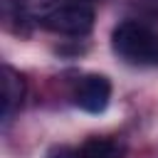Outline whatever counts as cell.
I'll return each instance as SVG.
<instances>
[{"label": "cell", "instance_id": "obj_4", "mask_svg": "<svg viewBox=\"0 0 158 158\" xmlns=\"http://www.w3.org/2000/svg\"><path fill=\"white\" fill-rule=\"evenodd\" d=\"M2 118L10 121L15 109H20L22 104V96H25V81L22 77L12 69V67H5L2 69Z\"/></svg>", "mask_w": 158, "mask_h": 158}, {"label": "cell", "instance_id": "obj_6", "mask_svg": "<svg viewBox=\"0 0 158 158\" xmlns=\"http://www.w3.org/2000/svg\"><path fill=\"white\" fill-rule=\"evenodd\" d=\"M49 158H79V153H74V151H69V148H54L52 153H49Z\"/></svg>", "mask_w": 158, "mask_h": 158}, {"label": "cell", "instance_id": "obj_2", "mask_svg": "<svg viewBox=\"0 0 158 158\" xmlns=\"http://www.w3.org/2000/svg\"><path fill=\"white\" fill-rule=\"evenodd\" d=\"M42 27H47L49 32H57V35L81 37L94 27V10L84 2L59 5L42 17Z\"/></svg>", "mask_w": 158, "mask_h": 158}, {"label": "cell", "instance_id": "obj_3", "mask_svg": "<svg viewBox=\"0 0 158 158\" xmlns=\"http://www.w3.org/2000/svg\"><path fill=\"white\" fill-rule=\"evenodd\" d=\"M111 99V81L104 74H89L74 91V104L86 114H101Z\"/></svg>", "mask_w": 158, "mask_h": 158}, {"label": "cell", "instance_id": "obj_1", "mask_svg": "<svg viewBox=\"0 0 158 158\" xmlns=\"http://www.w3.org/2000/svg\"><path fill=\"white\" fill-rule=\"evenodd\" d=\"M111 47L121 59H126L131 64L158 62V37L146 25L133 22V20H126L114 30Z\"/></svg>", "mask_w": 158, "mask_h": 158}, {"label": "cell", "instance_id": "obj_5", "mask_svg": "<svg viewBox=\"0 0 158 158\" xmlns=\"http://www.w3.org/2000/svg\"><path fill=\"white\" fill-rule=\"evenodd\" d=\"M79 158H123V151L118 143L109 138H89L81 146Z\"/></svg>", "mask_w": 158, "mask_h": 158}]
</instances>
